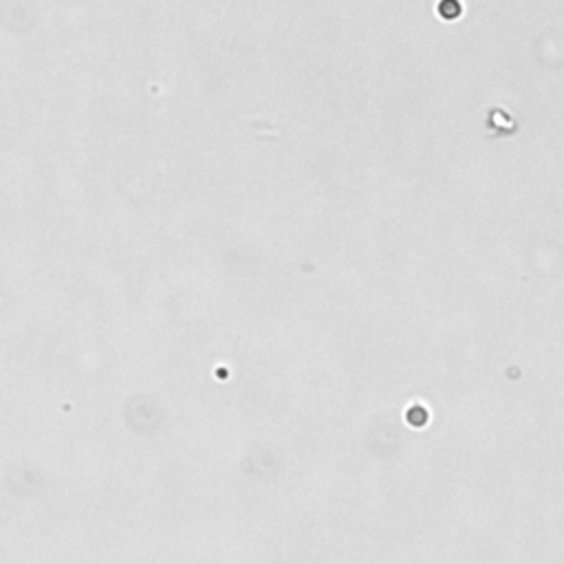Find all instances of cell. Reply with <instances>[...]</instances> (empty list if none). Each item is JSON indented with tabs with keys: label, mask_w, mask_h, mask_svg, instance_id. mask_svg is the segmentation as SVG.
<instances>
[{
	"label": "cell",
	"mask_w": 564,
	"mask_h": 564,
	"mask_svg": "<svg viewBox=\"0 0 564 564\" xmlns=\"http://www.w3.org/2000/svg\"><path fill=\"white\" fill-rule=\"evenodd\" d=\"M408 419H410V423H412V425H423V423H425V419H428V412H425L421 406H414V408L408 412Z\"/></svg>",
	"instance_id": "1"
},
{
	"label": "cell",
	"mask_w": 564,
	"mask_h": 564,
	"mask_svg": "<svg viewBox=\"0 0 564 564\" xmlns=\"http://www.w3.org/2000/svg\"><path fill=\"white\" fill-rule=\"evenodd\" d=\"M443 15L445 18H454V15H459L461 7H459V0H443Z\"/></svg>",
	"instance_id": "2"
}]
</instances>
